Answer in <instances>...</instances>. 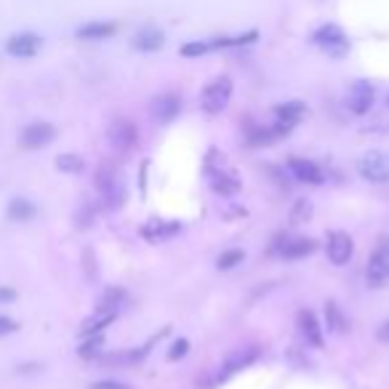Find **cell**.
<instances>
[{
	"mask_svg": "<svg viewBox=\"0 0 389 389\" xmlns=\"http://www.w3.org/2000/svg\"><path fill=\"white\" fill-rule=\"evenodd\" d=\"M357 174L366 179V181H373V184L389 181V152H384V150L366 152V155L357 160Z\"/></svg>",
	"mask_w": 389,
	"mask_h": 389,
	"instance_id": "3",
	"label": "cell"
},
{
	"mask_svg": "<svg viewBox=\"0 0 389 389\" xmlns=\"http://www.w3.org/2000/svg\"><path fill=\"white\" fill-rule=\"evenodd\" d=\"M368 286L381 288L389 280V237H381L373 256L368 259Z\"/></svg>",
	"mask_w": 389,
	"mask_h": 389,
	"instance_id": "5",
	"label": "cell"
},
{
	"mask_svg": "<svg viewBox=\"0 0 389 389\" xmlns=\"http://www.w3.org/2000/svg\"><path fill=\"white\" fill-rule=\"evenodd\" d=\"M75 222H78L80 230H89L91 222H94V208H91V205H83L78 211V216H75Z\"/></svg>",
	"mask_w": 389,
	"mask_h": 389,
	"instance_id": "33",
	"label": "cell"
},
{
	"mask_svg": "<svg viewBox=\"0 0 389 389\" xmlns=\"http://www.w3.org/2000/svg\"><path fill=\"white\" fill-rule=\"evenodd\" d=\"M147 357V349H125V352H112V355H101V363H107V366H134L139 360H145Z\"/></svg>",
	"mask_w": 389,
	"mask_h": 389,
	"instance_id": "23",
	"label": "cell"
},
{
	"mask_svg": "<svg viewBox=\"0 0 389 389\" xmlns=\"http://www.w3.org/2000/svg\"><path fill=\"white\" fill-rule=\"evenodd\" d=\"M211 187L213 192H219V195H235L237 189H240V181L235 174H211Z\"/></svg>",
	"mask_w": 389,
	"mask_h": 389,
	"instance_id": "24",
	"label": "cell"
},
{
	"mask_svg": "<svg viewBox=\"0 0 389 389\" xmlns=\"http://www.w3.org/2000/svg\"><path fill=\"white\" fill-rule=\"evenodd\" d=\"M123 296H125L123 291L110 288V291H107V293H104V296L99 299V307H101V310H115V312H118V304L123 301Z\"/></svg>",
	"mask_w": 389,
	"mask_h": 389,
	"instance_id": "30",
	"label": "cell"
},
{
	"mask_svg": "<svg viewBox=\"0 0 389 389\" xmlns=\"http://www.w3.org/2000/svg\"><path fill=\"white\" fill-rule=\"evenodd\" d=\"M56 168H59L62 174H83V168H86V163H83V157H80V155L64 152V155L56 157Z\"/></svg>",
	"mask_w": 389,
	"mask_h": 389,
	"instance_id": "26",
	"label": "cell"
},
{
	"mask_svg": "<svg viewBox=\"0 0 389 389\" xmlns=\"http://www.w3.org/2000/svg\"><path fill=\"white\" fill-rule=\"evenodd\" d=\"M54 139H56V128L51 125V123L35 120V123H30V125H24L22 128L19 145H22L24 150H43V147H48Z\"/></svg>",
	"mask_w": 389,
	"mask_h": 389,
	"instance_id": "6",
	"label": "cell"
},
{
	"mask_svg": "<svg viewBox=\"0 0 389 389\" xmlns=\"http://www.w3.org/2000/svg\"><path fill=\"white\" fill-rule=\"evenodd\" d=\"M256 360H259V346L256 344H248V346H235L227 352L222 363V376H232L237 371H243V368L254 366Z\"/></svg>",
	"mask_w": 389,
	"mask_h": 389,
	"instance_id": "9",
	"label": "cell"
},
{
	"mask_svg": "<svg viewBox=\"0 0 389 389\" xmlns=\"http://www.w3.org/2000/svg\"><path fill=\"white\" fill-rule=\"evenodd\" d=\"M296 320H299V331H301V336L307 339V344L315 346V349H320L322 346V328H320V322H317V317H315V312L301 310Z\"/></svg>",
	"mask_w": 389,
	"mask_h": 389,
	"instance_id": "16",
	"label": "cell"
},
{
	"mask_svg": "<svg viewBox=\"0 0 389 389\" xmlns=\"http://www.w3.org/2000/svg\"><path fill=\"white\" fill-rule=\"evenodd\" d=\"M256 38H259V33L251 30V33L237 35V38H216V40L208 43V48H232V45H248V43H254Z\"/></svg>",
	"mask_w": 389,
	"mask_h": 389,
	"instance_id": "27",
	"label": "cell"
},
{
	"mask_svg": "<svg viewBox=\"0 0 389 389\" xmlns=\"http://www.w3.org/2000/svg\"><path fill=\"white\" fill-rule=\"evenodd\" d=\"M315 43L320 45L328 56H334V59H342V56L349 54V40H346L344 30L339 24H322L320 30L315 33Z\"/></svg>",
	"mask_w": 389,
	"mask_h": 389,
	"instance_id": "4",
	"label": "cell"
},
{
	"mask_svg": "<svg viewBox=\"0 0 389 389\" xmlns=\"http://www.w3.org/2000/svg\"><path fill=\"white\" fill-rule=\"evenodd\" d=\"M179 110H181V99H179L176 94H160L150 104V112H152V118L157 123H171L179 115Z\"/></svg>",
	"mask_w": 389,
	"mask_h": 389,
	"instance_id": "11",
	"label": "cell"
},
{
	"mask_svg": "<svg viewBox=\"0 0 389 389\" xmlns=\"http://www.w3.org/2000/svg\"><path fill=\"white\" fill-rule=\"evenodd\" d=\"M166 45V35L157 27H145L134 35V48L136 51H145V54H152V51H160Z\"/></svg>",
	"mask_w": 389,
	"mask_h": 389,
	"instance_id": "17",
	"label": "cell"
},
{
	"mask_svg": "<svg viewBox=\"0 0 389 389\" xmlns=\"http://www.w3.org/2000/svg\"><path fill=\"white\" fill-rule=\"evenodd\" d=\"M275 115H278V123H286V125H296V123L307 115V107L301 101H286V104H278L275 107Z\"/></svg>",
	"mask_w": 389,
	"mask_h": 389,
	"instance_id": "21",
	"label": "cell"
},
{
	"mask_svg": "<svg viewBox=\"0 0 389 389\" xmlns=\"http://www.w3.org/2000/svg\"><path fill=\"white\" fill-rule=\"evenodd\" d=\"M232 99V80L230 78H216L211 80L205 89H203V96H201V107L208 115H219V112L230 104Z\"/></svg>",
	"mask_w": 389,
	"mask_h": 389,
	"instance_id": "2",
	"label": "cell"
},
{
	"mask_svg": "<svg viewBox=\"0 0 389 389\" xmlns=\"http://www.w3.org/2000/svg\"><path fill=\"white\" fill-rule=\"evenodd\" d=\"M189 352V342L187 339H179L176 344L171 346V352H168V360H179V357H184Z\"/></svg>",
	"mask_w": 389,
	"mask_h": 389,
	"instance_id": "35",
	"label": "cell"
},
{
	"mask_svg": "<svg viewBox=\"0 0 389 389\" xmlns=\"http://www.w3.org/2000/svg\"><path fill=\"white\" fill-rule=\"evenodd\" d=\"M387 104H389V99H387Z\"/></svg>",
	"mask_w": 389,
	"mask_h": 389,
	"instance_id": "38",
	"label": "cell"
},
{
	"mask_svg": "<svg viewBox=\"0 0 389 389\" xmlns=\"http://www.w3.org/2000/svg\"><path fill=\"white\" fill-rule=\"evenodd\" d=\"M107 139H110L112 150H118V152H128V150H134L136 142H139V131H136V125L131 120L118 118V120L110 125Z\"/></svg>",
	"mask_w": 389,
	"mask_h": 389,
	"instance_id": "8",
	"label": "cell"
},
{
	"mask_svg": "<svg viewBox=\"0 0 389 389\" xmlns=\"http://www.w3.org/2000/svg\"><path fill=\"white\" fill-rule=\"evenodd\" d=\"M43 48V38L35 33H16L6 40V54L13 59H33L40 54Z\"/></svg>",
	"mask_w": 389,
	"mask_h": 389,
	"instance_id": "7",
	"label": "cell"
},
{
	"mask_svg": "<svg viewBox=\"0 0 389 389\" xmlns=\"http://www.w3.org/2000/svg\"><path fill=\"white\" fill-rule=\"evenodd\" d=\"M205 51H211V48H208V43H201V40L181 45V56H187V59H192V56H203Z\"/></svg>",
	"mask_w": 389,
	"mask_h": 389,
	"instance_id": "31",
	"label": "cell"
},
{
	"mask_svg": "<svg viewBox=\"0 0 389 389\" xmlns=\"http://www.w3.org/2000/svg\"><path fill=\"white\" fill-rule=\"evenodd\" d=\"M94 184H96V189L101 192V198H104V203L110 208H120L123 201H125V187H123V179L118 168L112 166V163H101L96 168Z\"/></svg>",
	"mask_w": 389,
	"mask_h": 389,
	"instance_id": "1",
	"label": "cell"
},
{
	"mask_svg": "<svg viewBox=\"0 0 389 389\" xmlns=\"http://www.w3.org/2000/svg\"><path fill=\"white\" fill-rule=\"evenodd\" d=\"M6 216L11 222H33L38 216V205L33 201H27V198H11L9 208H6Z\"/></svg>",
	"mask_w": 389,
	"mask_h": 389,
	"instance_id": "20",
	"label": "cell"
},
{
	"mask_svg": "<svg viewBox=\"0 0 389 389\" xmlns=\"http://www.w3.org/2000/svg\"><path fill=\"white\" fill-rule=\"evenodd\" d=\"M346 104H349V110L355 112V115H366L371 110V104H373V86L368 80H357L355 86H352V91H349Z\"/></svg>",
	"mask_w": 389,
	"mask_h": 389,
	"instance_id": "15",
	"label": "cell"
},
{
	"mask_svg": "<svg viewBox=\"0 0 389 389\" xmlns=\"http://www.w3.org/2000/svg\"><path fill=\"white\" fill-rule=\"evenodd\" d=\"M355 254V243L346 232H331L328 235V259L336 267H344Z\"/></svg>",
	"mask_w": 389,
	"mask_h": 389,
	"instance_id": "10",
	"label": "cell"
},
{
	"mask_svg": "<svg viewBox=\"0 0 389 389\" xmlns=\"http://www.w3.org/2000/svg\"><path fill=\"white\" fill-rule=\"evenodd\" d=\"M89 389H131V384H123L115 378H101V381H94Z\"/></svg>",
	"mask_w": 389,
	"mask_h": 389,
	"instance_id": "34",
	"label": "cell"
},
{
	"mask_svg": "<svg viewBox=\"0 0 389 389\" xmlns=\"http://www.w3.org/2000/svg\"><path fill=\"white\" fill-rule=\"evenodd\" d=\"M315 251V240L310 237H293V240H278L272 245V254H280L283 259H301V256H310Z\"/></svg>",
	"mask_w": 389,
	"mask_h": 389,
	"instance_id": "12",
	"label": "cell"
},
{
	"mask_svg": "<svg viewBox=\"0 0 389 389\" xmlns=\"http://www.w3.org/2000/svg\"><path fill=\"white\" fill-rule=\"evenodd\" d=\"M243 259H245L243 251L232 248V251H224V254L216 259V267L219 269H232V267H237V264H243Z\"/></svg>",
	"mask_w": 389,
	"mask_h": 389,
	"instance_id": "29",
	"label": "cell"
},
{
	"mask_svg": "<svg viewBox=\"0 0 389 389\" xmlns=\"http://www.w3.org/2000/svg\"><path fill=\"white\" fill-rule=\"evenodd\" d=\"M325 322H328V331H334V334H346V328H349L344 312H342V307L336 301L325 304Z\"/></svg>",
	"mask_w": 389,
	"mask_h": 389,
	"instance_id": "22",
	"label": "cell"
},
{
	"mask_svg": "<svg viewBox=\"0 0 389 389\" xmlns=\"http://www.w3.org/2000/svg\"><path fill=\"white\" fill-rule=\"evenodd\" d=\"M118 33V24L115 22H89L78 27V38L80 40H107L112 35Z\"/></svg>",
	"mask_w": 389,
	"mask_h": 389,
	"instance_id": "19",
	"label": "cell"
},
{
	"mask_svg": "<svg viewBox=\"0 0 389 389\" xmlns=\"http://www.w3.org/2000/svg\"><path fill=\"white\" fill-rule=\"evenodd\" d=\"M310 216H312V203L307 201V198H301V201L293 203V208H291V222L304 224Z\"/></svg>",
	"mask_w": 389,
	"mask_h": 389,
	"instance_id": "28",
	"label": "cell"
},
{
	"mask_svg": "<svg viewBox=\"0 0 389 389\" xmlns=\"http://www.w3.org/2000/svg\"><path fill=\"white\" fill-rule=\"evenodd\" d=\"M288 168L296 181H304V184H322V171L317 163H312L307 157H291Z\"/></svg>",
	"mask_w": 389,
	"mask_h": 389,
	"instance_id": "14",
	"label": "cell"
},
{
	"mask_svg": "<svg viewBox=\"0 0 389 389\" xmlns=\"http://www.w3.org/2000/svg\"><path fill=\"white\" fill-rule=\"evenodd\" d=\"M378 339H381V342H387V344H389V320L384 322L381 328H378Z\"/></svg>",
	"mask_w": 389,
	"mask_h": 389,
	"instance_id": "37",
	"label": "cell"
},
{
	"mask_svg": "<svg viewBox=\"0 0 389 389\" xmlns=\"http://www.w3.org/2000/svg\"><path fill=\"white\" fill-rule=\"evenodd\" d=\"M13 299H16V291L9 288V286H0V304H9Z\"/></svg>",
	"mask_w": 389,
	"mask_h": 389,
	"instance_id": "36",
	"label": "cell"
},
{
	"mask_svg": "<svg viewBox=\"0 0 389 389\" xmlns=\"http://www.w3.org/2000/svg\"><path fill=\"white\" fill-rule=\"evenodd\" d=\"M101 349H104V336L94 334V336H86V342L78 346V355L83 357V360H94V357L101 355Z\"/></svg>",
	"mask_w": 389,
	"mask_h": 389,
	"instance_id": "25",
	"label": "cell"
},
{
	"mask_svg": "<svg viewBox=\"0 0 389 389\" xmlns=\"http://www.w3.org/2000/svg\"><path fill=\"white\" fill-rule=\"evenodd\" d=\"M174 235H179V222H166V219H150L142 227V237L150 243H166Z\"/></svg>",
	"mask_w": 389,
	"mask_h": 389,
	"instance_id": "13",
	"label": "cell"
},
{
	"mask_svg": "<svg viewBox=\"0 0 389 389\" xmlns=\"http://www.w3.org/2000/svg\"><path fill=\"white\" fill-rule=\"evenodd\" d=\"M115 317H118V312L115 310H101V307H96V312H94L91 317H86L83 325H80V336L86 339V336L101 334V331H104Z\"/></svg>",
	"mask_w": 389,
	"mask_h": 389,
	"instance_id": "18",
	"label": "cell"
},
{
	"mask_svg": "<svg viewBox=\"0 0 389 389\" xmlns=\"http://www.w3.org/2000/svg\"><path fill=\"white\" fill-rule=\"evenodd\" d=\"M19 331V322L9 317V315H0V336H11Z\"/></svg>",
	"mask_w": 389,
	"mask_h": 389,
	"instance_id": "32",
	"label": "cell"
}]
</instances>
